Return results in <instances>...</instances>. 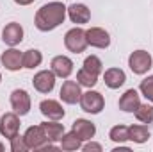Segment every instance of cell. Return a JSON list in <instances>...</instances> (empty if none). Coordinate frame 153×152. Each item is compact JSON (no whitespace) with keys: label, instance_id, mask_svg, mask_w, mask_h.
<instances>
[{"label":"cell","instance_id":"4fadbf2b","mask_svg":"<svg viewBox=\"0 0 153 152\" xmlns=\"http://www.w3.org/2000/svg\"><path fill=\"white\" fill-rule=\"evenodd\" d=\"M71 131L78 136L80 141H89V140H93L94 134H96L94 123H93L91 120H85V118H76L75 122H73Z\"/></svg>","mask_w":153,"mask_h":152},{"label":"cell","instance_id":"277c9868","mask_svg":"<svg viewBox=\"0 0 153 152\" xmlns=\"http://www.w3.org/2000/svg\"><path fill=\"white\" fill-rule=\"evenodd\" d=\"M152 65L153 59L150 56V52H146V50H135L128 57V66L135 75H144L152 68Z\"/></svg>","mask_w":153,"mask_h":152},{"label":"cell","instance_id":"83f0119b","mask_svg":"<svg viewBox=\"0 0 153 152\" xmlns=\"http://www.w3.org/2000/svg\"><path fill=\"white\" fill-rule=\"evenodd\" d=\"M9 141H11V150H13V152H25V150H29V147H27V143H25V138H23V136H20V134H16V136H14V138H11Z\"/></svg>","mask_w":153,"mask_h":152},{"label":"cell","instance_id":"6da1fadb","mask_svg":"<svg viewBox=\"0 0 153 152\" xmlns=\"http://www.w3.org/2000/svg\"><path fill=\"white\" fill-rule=\"evenodd\" d=\"M66 9L68 7L62 2L45 4L41 9H38L36 18H34V23H36L38 31H41V32H50V31L57 29L61 23H64L66 13H68Z\"/></svg>","mask_w":153,"mask_h":152},{"label":"cell","instance_id":"484cf974","mask_svg":"<svg viewBox=\"0 0 153 152\" xmlns=\"http://www.w3.org/2000/svg\"><path fill=\"white\" fill-rule=\"evenodd\" d=\"M82 68H85L87 72H91L94 75H100L102 70H103V63H102V59L98 56H87L84 59V66Z\"/></svg>","mask_w":153,"mask_h":152},{"label":"cell","instance_id":"1f68e13d","mask_svg":"<svg viewBox=\"0 0 153 152\" xmlns=\"http://www.w3.org/2000/svg\"><path fill=\"white\" fill-rule=\"evenodd\" d=\"M4 149H5V147H4V143H2V141H0V152L4 150Z\"/></svg>","mask_w":153,"mask_h":152},{"label":"cell","instance_id":"ba28073f","mask_svg":"<svg viewBox=\"0 0 153 152\" xmlns=\"http://www.w3.org/2000/svg\"><path fill=\"white\" fill-rule=\"evenodd\" d=\"M32 86L39 93H50L55 88V74L52 70H41L34 75Z\"/></svg>","mask_w":153,"mask_h":152},{"label":"cell","instance_id":"5b68a950","mask_svg":"<svg viewBox=\"0 0 153 152\" xmlns=\"http://www.w3.org/2000/svg\"><path fill=\"white\" fill-rule=\"evenodd\" d=\"M64 47L73 52V54H80L85 50L87 47V38H85V31L80 29V27H73L66 32L64 36Z\"/></svg>","mask_w":153,"mask_h":152},{"label":"cell","instance_id":"603a6c76","mask_svg":"<svg viewBox=\"0 0 153 152\" xmlns=\"http://www.w3.org/2000/svg\"><path fill=\"white\" fill-rule=\"evenodd\" d=\"M76 82H78L80 86H85V88H94V86L98 84V75L87 72L85 68H80V70L76 72Z\"/></svg>","mask_w":153,"mask_h":152},{"label":"cell","instance_id":"e0dca14e","mask_svg":"<svg viewBox=\"0 0 153 152\" xmlns=\"http://www.w3.org/2000/svg\"><path fill=\"white\" fill-rule=\"evenodd\" d=\"M66 11H68V16L73 23L82 25V23H87L91 20V11L85 4H71Z\"/></svg>","mask_w":153,"mask_h":152},{"label":"cell","instance_id":"4316f807","mask_svg":"<svg viewBox=\"0 0 153 152\" xmlns=\"http://www.w3.org/2000/svg\"><path fill=\"white\" fill-rule=\"evenodd\" d=\"M139 91L146 97L148 102H152L153 104V75H148L146 79L141 81V84H139Z\"/></svg>","mask_w":153,"mask_h":152},{"label":"cell","instance_id":"30bf717a","mask_svg":"<svg viewBox=\"0 0 153 152\" xmlns=\"http://www.w3.org/2000/svg\"><path fill=\"white\" fill-rule=\"evenodd\" d=\"M0 63L5 66V70L9 72H18L20 68H23V54L20 50H16L14 47H11L9 50H5L0 56Z\"/></svg>","mask_w":153,"mask_h":152},{"label":"cell","instance_id":"52a82bcc","mask_svg":"<svg viewBox=\"0 0 153 152\" xmlns=\"http://www.w3.org/2000/svg\"><path fill=\"white\" fill-rule=\"evenodd\" d=\"M20 131V116L14 113H5L0 118V134L7 140L14 138Z\"/></svg>","mask_w":153,"mask_h":152},{"label":"cell","instance_id":"8992f818","mask_svg":"<svg viewBox=\"0 0 153 152\" xmlns=\"http://www.w3.org/2000/svg\"><path fill=\"white\" fill-rule=\"evenodd\" d=\"M11 108L18 116H25L30 111V95L25 90H14L11 93Z\"/></svg>","mask_w":153,"mask_h":152},{"label":"cell","instance_id":"7a4b0ae2","mask_svg":"<svg viewBox=\"0 0 153 152\" xmlns=\"http://www.w3.org/2000/svg\"><path fill=\"white\" fill-rule=\"evenodd\" d=\"M23 138H25V143H27L29 150H48V149H57V147L45 136L41 125H30V127L25 131Z\"/></svg>","mask_w":153,"mask_h":152},{"label":"cell","instance_id":"ac0fdd59","mask_svg":"<svg viewBox=\"0 0 153 152\" xmlns=\"http://www.w3.org/2000/svg\"><path fill=\"white\" fill-rule=\"evenodd\" d=\"M41 129L45 132V136L53 143V141H61L62 134H64V125L59 123V120H48L41 123Z\"/></svg>","mask_w":153,"mask_h":152},{"label":"cell","instance_id":"f1b7e54d","mask_svg":"<svg viewBox=\"0 0 153 152\" xmlns=\"http://www.w3.org/2000/svg\"><path fill=\"white\" fill-rule=\"evenodd\" d=\"M85 152H91V150H98V152H102L103 150V147L100 145V143H94V141H89V143H85L84 147H82Z\"/></svg>","mask_w":153,"mask_h":152},{"label":"cell","instance_id":"cb8c5ba5","mask_svg":"<svg viewBox=\"0 0 153 152\" xmlns=\"http://www.w3.org/2000/svg\"><path fill=\"white\" fill-rule=\"evenodd\" d=\"M135 118L141 123H152L153 122V104H139V108L135 109Z\"/></svg>","mask_w":153,"mask_h":152},{"label":"cell","instance_id":"8fae6325","mask_svg":"<svg viewBox=\"0 0 153 152\" xmlns=\"http://www.w3.org/2000/svg\"><path fill=\"white\" fill-rule=\"evenodd\" d=\"M2 41L9 47H16L23 41V27L18 22H11L2 31Z\"/></svg>","mask_w":153,"mask_h":152},{"label":"cell","instance_id":"f546056e","mask_svg":"<svg viewBox=\"0 0 153 152\" xmlns=\"http://www.w3.org/2000/svg\"><path fill=\"white\" fill-rule=\"evenodd\" d=\"M32 2H36V0H14V4H18V5H30Z\"/></svg>","mask_w":153,"mask_h":152},{"label":"cell","instance_id":"9a60e30c","mask_svg":"<svg viewBox=\"0 0 153 152\" xmlns=\"http://www.w3.org/2000/svg\"><path fill=\"white\" fill-rule=\"evenodd\" d=\"M39 111H41L43 116H46L48 120H61V118H64V114H66V111L62 109V106H61L57 100H52V99L41 100Z\"/></svg>","mask_w":153,"mask_h":152},{"label":"cell","instance_id":"5bb4252c","mask_svg":"<svg viewBox=\"0 0 153 152\" xmlns=\"http://www.w3.org/2000/svg\"><path fill=\"white\" fill-rule=\"evenodd\" d=\"M80 84L75 81H64V84L61 86V91H59V97L64 104H76L80 100Z\"/></svg>","mask_w":153,"mask_h":152},{"label":"cell","instance_id":"d4e9b609","mask_svg":"<svg viewBox=\"0 0 153 152\" xmlns=\"http://www.w3.org/2000/svg\"><path fill=\"white\" fill-rule=\"evenodd\" d=\"M109 138L114 141V143H125L130 140V132H128V127L126 125H114L109 132Z\"/></svg>","mask_w":153,"mask_h":152},{"label":"cell","instance_id":"7402d4cb","mask_svg":"<svg viewBox=\"0 0 153 152\" xmlns=\"http://www.w3.org/2000/svg\"><path fill=\"white\" fill-rule=\"evenodd\" d=\"M80 147H82V141L78 140V136H76L73 131H71V132H64V134H62L61 143H59V149L71 152V150H78Z\"/></svg>","mask_w":153,"mask_h":152},{"label":"cell","instance_id":"7c38bea8","mask_svg":"<svg viewBox=\"0 0 153 152\" xmlns=\"http://www.w3.org/2000/svg\"><path fill=\"white\" fill-rule=\"evenodd\" d=\"M50 70L55 74V77L68 79L73 74V61L68 56H55L50 63Z\"/></svg>","mask_w":153,"mask_h":152},{"label":"cell","instance_id":"4dcf8cb0","mask_svg":"<svg viewBox=\"0 0 153 152\" xmlns=\"http://www.w3.org/2000/svg\"><path fill=\"white\" fill-rule=\"evenodd\" d=\"M119 150H125V152H130V147H123V145H119V147H116L112 152H119Z\"/></svg>","mask_w":153,"mask_h":152},{"label":"cell","instance_id":"3957f363","mask_svg":"<svg viewBox=\"0 0 153 152\" xmlns=\"http://www.w3.org/2000/svg\"><path fill=\"white\" fill-rule=\"evenodd\" d=\"M80 108H82V111H85V113L89 114H98L103 111V108H105V99H103V95L102 93H98V91H93L91 88H89V91H85V93H82L80 95Z\"/></svg>","mask_w":153,"mask_h":152},{"label":"cell","instance_id":"ffe728a7","mask_svg":"<svg viewBox=\"0 0 153 152\" xmlns=\"http://www.w3.org/2000/svg\"><path fill=\"white\" fill-rule=\"evenodd\" d=\"M128 132H130V140L134 143H146L150 140V129L143 123H135V125H130L128 127Z\"/></svg>","mask_w":153,"mask_h":152},{"label":"cell","instance_id":"9c48e42d","mask_svg":"<svg viewBox=\"0 0 153 152\" xmlns=\"http://www.w3.org/2000/svg\"><path fill=\"white\" fill-rule=\"evenodd\" d=\"M85 38H87V45L94 47V48H107L111 45V36L105 29L102 27H91L85 31Z\"/></svg>","mask_w":153,"mask_h":152},{"label":"cell","instance_id":"2e32d148","mask_svg":"<svg viewBox=\"0 0 153 152\" xmlns=\"http://www.w3.org/2000/svg\"><path fill=\"white\" fill-rule=\"evenodd\" d=\"M141 104V99H139V93L137 90H126L121 99H119V109L125 111V113H135V109L139 108Z\"/></svg>","mask_w":153,"mask_h":152},{"label":"cell","instance_id":"d6986e66","mask_svg":"<svg viewBox=\"0 0 153 152\" xmlns=\"http://www.w3.org/2000/svg\"><path fill=\"white\" fill-rule=\"evenodd\" d=\"M103 81H105V86H107V88L117 90V88H121V86L125 84L126 75H125V72H123L121 68H109V70H105V74H103Z\"/></svg>","mask_w":153,"mask_h":152},{"label":"cell","instance_id":"44dd1931","mask_svg":"<svg viewBox=\"0 0 153 152\" xmlns=\"http://www.w3.org/2000/svg\"><path fill=\"white\" fill-rule=\"evenodd\" d=\"M41 63H43V54L39 52L38 48H30V50L23 52V68L34 70V68H38Z\"/></svg>","mask_w":153,"mask_h":152},{"label":"cell","instance_id":"d6a6232c","mask_svg":"<svg viewBox=\"0 0 153 152\" xmlns=\"http://www.w3.org/2000/svg\"><path fill=\"white\" fill-rule=\"evenodd\" d=\"M0 82H2V74H0Z\"/></svg>","mask_w":153,"mask_h":152}]
</instances>
